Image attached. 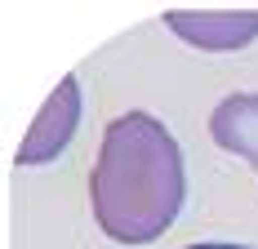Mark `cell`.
Listing matches in <instances>:
<instances>
[{"label": "cell", "mask_w": 258, "mask_h": 249, "mask_svg": "<svg viewBox=\"0 0 258 249\" xmlns=\"http://www.w3.org/2000/svg\"><path fill=\"white\" fill-rule=\"evenodd\" d=\"M94 218L120 245H147L178 218L187 200V169L174 134L147 111H125L107 125L94 174Z\"/></svg>", "instance_id": "cell-1"}, {"label": "cell", "mask_w": 258, "mask_h": 249, "mask_svg": "<svg viewBox=\"0 0 258 249\" xmlns=\"http://www.w3.org/2000/svg\"><path fill=\"white\" fill-rule=\"evenodd\" d=\"M165 27L196 49L232 53L258 36V9H169Z\"/></svg>", "instance_id": "cell-2"}, {"label": "cell", "mask_w": 258, "mask_h": 249, "mask_svg": "<svg viewBox=\"0 0 258 249\" xmlns=\"http://www.w3.org/2000/svg\"><path fill=\"white\" fill-rule=\"evenodd\" d=\"M76 125H80V85H76V76H62L58 89L45 98L40 116L31 120L27 138L18 143V156L14 160L18 165H45V160H53L58 151L72 143Z\"/></svg>", "instance_id": "cell-3"}, {"label": "cell", "mask_w": 258, "mask_h": 249, "mask_svg": "<svg viewBox=\"0 0 258 249\" xmlns=\"http://www.w3.org/2000/svg\"><path fill=\"white\" fill-rule=\"evenodd\" d=\"M209 134L223 151L240 156L258 174V94H232L214 107L209 116Z\"/></svg>", "instance_id": "cell-4"}, {"label": "cell", "mask_w": 258, "mask_h": 249, "mask_svg": "<svg viewBox=\"0 0 258 249\" xmlns=\"http://www.w3.org/2000/svg\"><path fill=\"white\" fill-rule=\"evenodd\" d=\"M187 249H254V245H227V240H205V245H187Z\"/></svg>", "instance_id": "cell-5"}]
</instances>
